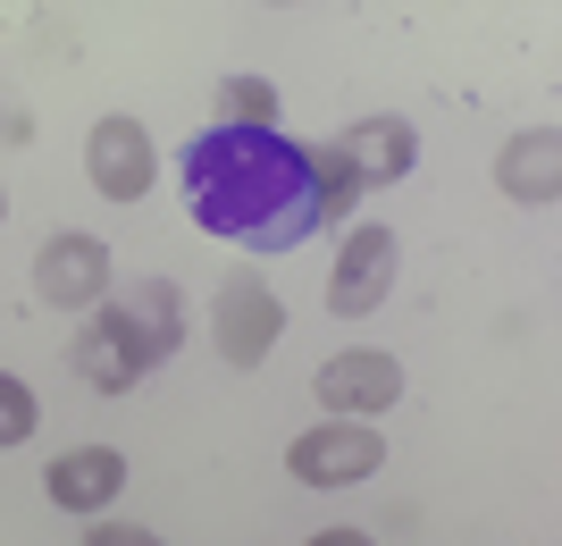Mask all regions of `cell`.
<instances>
[{
    "instance_id": "obj_14",
    "label": "cell",
    "mask_w": 562,
    "mask_h": 546,
    "mask_svg": "<svg viewBox=\"0 0 562 546\" xmlns=\"http://www.w3.org/2000/svg\"><path fill=\"white\" fill-rule=\"evenodd\" d=\"M85 546H160V538L135 530V522H93V530H85Z\"/></svg>"
},
{
    "instance_id": "obj_17",
    "label": "cell",
    "mask_w": 562,
    "mask_h": 546,
    "mask_svg": "<svg viewBox=\"0 0 562 546\" xmlns=\"http://www.w3.org/2000/svg\"><path fill=\"white\" fill-rule=\"evenodd\" d=\"M0 119H9V110H0Z\"/></svg>"
},
{
    "instance_id": "obj_9",
    "label": "cell",
    "mask_w": 562,
    "mask_h": 546,
    "mask_svg": "<svg viewBox=\"0 0 562 546\" xmlns=\"http://www.w3.org/2000/svg\"><path fill=\"white\" fill-rule=\"evenodd\" d=\"M495 186L513 193V202H529V211H554V193H562V135H554V126L513 135L504 152H495Z\"/></svg>"
},
{
    "instance_id": "obj_5",
    "label": "cell",
    "mask_w": 562,
    "mask_h": 546,
    "mask_svg": "<svg viewBox=\"0 0 562 546\" xmlns=\"http://www.w3.org/2000/svg\"><path fill=\"white\" fill-rule=\"evenodd\" d=\"M85 168H93V193H101V202H143V193H151V177H160V152H151L143 119L110 110V119H93Z\"/></svg>"
},
{
    "instance_id": "obj_11",
    "label": "cell",
    "mask_w": 562,
    "mask_h": 546,
    "mask_svg": "<svg viewBox=\"0 0 562 546\" xmlns=\"http://www.w3.org/2000/svg\"><path fill=\"white\" fill-rule=\"evenodd\" d=\"M218 119H235V126H269V119H278V93H269L260 76H227V85H218Z\"/></svg>"
},
{
    "instance_id": "obj_8",
    "label": "cell",
    "mask_w": 562,
    "mask_h": 546,
    "mask_svg": "<svg viewBox=\"0 0 562 546\" xmlns=\"http://www.w3.org/2000/svg\"><path fill=\"white\" fill-rule=\"evenodd\" d=\"M336 152H345L352 186L370 193V186H395V177H412V160H420V135H412L403 119H361V126H345V135H336Z\"/></svg>"
},
{
    "instance_id": "obj_1",
    "label": "cell",
    "mask_w": 562,
    "mask_h": 546,
    "mask_svg": "<svg viewBox=\"0 0 562 546\" xmlns=\"http://www.w3.org/2000/svg\"><path fill=\"white\" fill-rule=\"evenodd\" d=\"M186 345V303L168 278H135L117 303H93L85 336H76V379L93 395H126L135 379H151L168 354Z\"/></svg>"
},
{
    "instance_id": "obj_6",
    "label": "cell",
    "mask_w": 562,
    "mask_h": 546,
    "mask_svg": "<svg viewBox=\"0 0 562 546\" xmlns=\"http://www.w3.org/2000/svg\"><path fill=\"white\" fill-rule=\"evenodd\" d=\"M386 286H395V227H352L328 269V311L336 320H370L386 303Z\"/></svg>"
},
{
    "instance_id": "obj_3",
    "label": "cell",
    "mask_w": 562,
    "mask_h": 546,
    "mask_svg": "<svg viewBox=\"0 0 562 546\" xmlns=\"http://www.w3.org/2000/svg\"><path fill=\"white\" fill-rule=\"evenodd\" d=\"M378 463H386V437H378L370 421H319L285 446V471L303 479V488H352V479H370Z\"/></svg>"
},
{
    "instance_id": "obj_15",
    "label": "cell",
    "mask_w": 562,
    "mask_h": 546,
    "mask_svg": "<svg viewBox=\"0 0 562 546\" xmlns=\"http://www.w3.org/2000/svg\"><path fill=\"white\" fill-rule=\"evenodd\" d=\"M311 546H378V538H370V530H319Z\"/></svg>"
},
{
    "instance_id": "obj_2",
    "label": "cell",
    "mask_w": 562,
    "mask_h": 546,
    "mask_svg": "<svg viewBox=\"0 0 562 546\" xmlns=\"http://www.w3.org/2000/svg\"><path fill=\"white\" fill-rule=\"evenodd\" d=\"M278 336H285V303L269 294L260 278H227L218 286V303H211V345L227 370H260V361L278 354Z\"/></svg>"
},
{
    "instance_id": "obj_13",
    "label": "cell",
    "mask_w": 562,
    "mask_h": 546,
    "mask_svg": "<svg viewBox=\"0 0 562 546\" xmlns=\"http://www.w3.org/2000/svg\"><path fill=\"white\" fill-rule=\"evenodd\" d=\"M34 421H43V412H34V387L0 370V446H25V437H34Z\"/></svg>"
},
{
    "instance_id": "obj_16",
    "label": "cell",
    "mask_w": 562,
    "mask_h": 546,
    "mask_svg": "<svg viewBox=\"0 0 562 546\" xmlns=\"http://www.w3.org/2000/svg\"><path fill=\"white\" fill-rule=\"evenodd\" d=\"M0 219H9V193H0Z\"/></svg>"
},
{
    "instance_id": "obj_7",
    "label": "cell",
    "mask_w": 562,
    "mask_h": 546,
    "mask_svg": "<svg viewBox=\"0 0 562 546\" xmlns=\"http://www.w3.org/2000/svg\"><path fill=\"white\" fill-rule=\"evenodd\" d=\"M395 395H403L395 354H370V345H352V354L319 361V404H328L336 421H370V412H395Z\"/></svg>"
},
{
    "instance_id": "obj_10",
    "label": "cell",
    "mask_w": 562,
    "mask_h": 546,
    "mask_svg": "<svg viewBox=\"0 0 562 546\" xmlns=\"http://www.w3.org/2000/svg\"><path fill=\"white\" fill-rule=\"evenodd\" d=\"M43 488H50V504H59V513H101V504L126 488V454L76 446V454H59V463L43 471Z\"/></svg>"
},
{
    "instance_id": "obj_12",
    "label": "cell",
    "mask_w": 562,
    "mask_h": 546,
    "mask_svg": "<svg viewBox=\"0 0 562 546\" xmlns=\"http://www.w3.org/2000/svg\"><path fill=\"white\" fill-rule=\"evenodd\" d=\"M311 177H319V211H352V193H361V186H352V168H345V152H336V143H319V152H311Z\"/></svg>"
},
{
    "instance_id": "obj_4",
    "label": "cell",
    "mask_w": 562,
    "mask_h": 546,
    "mask_svg": "<svg viewBox=\"0 0 562 546\" xmlns=\"http://www.w3.org/2000/svg\"><path fill=\"white\" fill-rule=\"evenodd\" d=\"M110 244L101 236H50L43 253H34V303L50 311H93L110 303Z\"/></svg>"
}]
</instances>
